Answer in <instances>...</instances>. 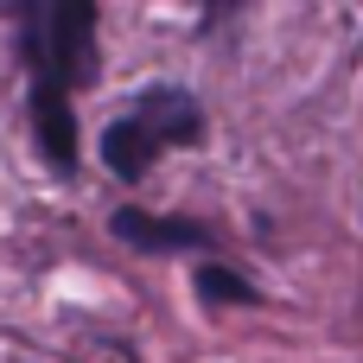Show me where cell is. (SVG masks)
I'll use <instances>...</instances> for the list:
<instances>
[{"label": "cell", "instance_id": "obj_1", "mask_svg": "<svg viewBox=\"0 0 363 363\" xmlns=\"http://www.w3.org/2000/svg\"><path fill=\"white\" fill-rule=\"evenodd\" d=\"M19 51L38 70V83L77 89L96 70V6L89 0H51V6H26L19 19Z\"/></svg>", "mask_w": 363, "mask_h": 363}, {"label": "cell", "instance_id": "obj_2", "mask_svg": "<svg viewBox=\"0 0 363 363\" xmlns=\"http://www.w3.org/2000/svg\"><path fill=\"white\" fill-rule=\"evenodd\" d=\"M32 134H38V153H45L57 172L77 166V108H70V89L32 83Z\"/></svg>", "mask_w": 363, "mask_h": 363}, {"label": "cell", "instance_id": "obj_3", "mask_svg": "<svg viewBox=\"0 0 363 363\" xmlns=\"http://www.w3.org/2000/svg\"><path fill=\"white\" fill-rule=\"evenodd\" d=\"M115 236L147 249V255H185V249H211V230L204 223H185V217H147V211H115Z\"/></svg>", "mask_w": 363, "mask_h": 363}, {"label": "cell", "instance_id": "obj_4", "mask_svg": "<svg viewBox=\"0 0 363 363\" xmlns=\"http://www.w3.org/2000/svg\"><path fill=\"white\" fill-rule=\"evenodd\" d=\"M128 115H140V121L160 134V147H191V140L204 134V115H198V102H191L185 89H172V83H160V89H140Z\"/></svg>", "mask_w": 363, "mask_h": 363}, {"label": "cell", "instance_id": "obj_5", "mask_svg": "<svg viewBox=\"0 0 363 363\" xmlns=\"http://www.w3.org/2000/svg\"><path fill=\"white\" fill-rule=\"evenodd\" d=\"M102 160H108V172L115 179H147V166L160 160V134L140 121V115H121V121H108L102 128Z\"/></svg>", "mask_w": 363, "mask_h": 363}, {"label": "cell", "instance_id": "obj_6", "mask_svg": "<svg viewBox=\"0 0 363 363\" xmlns=\"http://www.w3.org/2000/svg\"><path fill=\"white\" fill-rule=\"evenodd\" d=\"M198 300H236V306H255L262 294L242 281V274H230V268H217V262H204L198 268Z\"/></svg>", "mask_w": 363, "mask_h": 363}]
</instances>
